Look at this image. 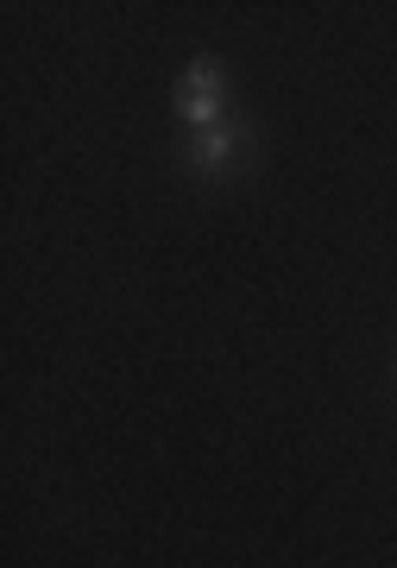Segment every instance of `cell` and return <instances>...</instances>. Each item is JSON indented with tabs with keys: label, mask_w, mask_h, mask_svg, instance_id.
Listing matches in <instances>:
<instances>
[{
	"label": "cell",
	"mask_w": 397,
	"mask_h": 568,
	"mask_svg": "<svg viewBox=\"0 0 397 568\" xmlns=\"http://www.w3.org/2000/svg\"><path fill=\"white\" fill-rule=\"evenodd\" d=\"M177 159L190 178H240V171H253L258 159V133L246 121H221V126H202L190 140L177 145Z\"/></svg>",
	"instance_id": "obj_1"
},
{
	"label": "cell",
	"mask_w": 397,
	"mask_h": 568,
	"mask_svg": "<svg viewBox=\"0 0 397 568\" xmlns=\"http://www.w3.org/2000/svg\"><path fill=\"white\" fill-rule=\"evenodd\" d=\"M177 121L190 133L227 121V70L215 58H190V70L177 77Z\"/></svg>",
	"instance_id": "obj_2"
}]
</instances>
